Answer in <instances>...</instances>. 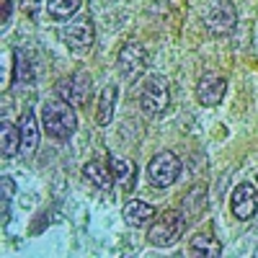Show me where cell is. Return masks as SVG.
Returning <instances> with one entry per match:
<instances>
[{
  "label": "cell",
  "mask_w": 258,
  "mask_h": 258,
  "mask_svg": "<svg viewBox=\"0 0 258 258\" xmlns=\"http://www.w3.org/2000/svg\"><path fill=\"white\" fill-rule=\"evenodd\" d=\"M41 124H44V132L54 140H70L73 132L78 129V116L73 111V106L68 101H49L44 103V111H41Z\"/></svg>",
  "instance_id": "6da1fadb"
},
{
  "label": "cell",
  "mask_w": 258,
  "mask_h": 258,
  "mask_svg": "<svg viewBox=\"0 0 258 258\" xmlns=\"http://www.w3.org/2000/svg\"><path fill=\"white\" fill-rule=\"evenodd\" d=\"M183 227H186V214L181 209H168L155 220V225L147 230V243L155 245V248L173 245L183 235Z\"/></svg>",
  "instance_id": "7a4b0ae2"
},
{
  "label": "cell",
  "mask_w": 258,
  "mask_h": 258,
  "mask_svg": "<svg viewBox=\"0 0 258 258\" xmlns=\"http://www.w3.org/2000/svg\"><path fill=\"white\" fill-rule=\"evenodd\" d=\"M140 106L147 116H163L170 106V85L165 75H150L142 83V93H140Z\"/></svg>",
  "instance_id": "3957f363"
},
{
  "label": "cell",
  "mask_w": 258,
  "mask_h": 258,
  "mask_svg": "<svg viewBox=\"0 0 258 258\" xmlns=\"http://www.w3.org/2000/svg\"><path fill=\"white\" fill-rule=\"evenodd\" d=\"M204 26L212 36H227L238 26V11L232 0H209L204 8Z\"/></svg>",
  "instance_id": "277c9868"
},
{
  "label": "cell",
  "mask_w": 258,
  "mask_h": 258,
  "mask_svg": "<svg viewBox=\"0 0 258 258\" xmlns=\"http://www.w3.org/2000/svg\"><path fill=\"white\" fill-rule=\"evenodd\" d=\"M178 176H181V160L170 153V150L158 153L147 165V178H150V183H153L155 188L173 186L178 181Z\"/></svg>",
  "instance_id": "5b68a950"
},
{
  "label": "cell",
  "mask_w": 258,
  "mask_h": 258,
  "mask_svg": "<svg viewBox=\"0 0 258 258\" xmlns=\"http://www.w3.org/2000/svg\"><path fill=\"white\" fill-rule=\"evenodd\" d=\"M116 68H119L124 80H137L147 70V49L140 44V41H126V44L119 49Z\"/></svg>",
  "instance_id": "8992f818"
},
{
  "label": "cell",
  "mask_w": 258,
  "mask_h": 258,
  "mask_svg": "<svg viewBox=\"0 0 258 258\" xmlns=\"http://www.w3.org/2000/svg\"><path fill=\"white\" fill-rule=\"evenodd\" d=\"M62 41L68 44L73 52H88L96 41V29L91 18H75L70 24H64L59 31Z\"/></svg>",
  "instance_id": "52a82bcc"
},
{
  "label": "cell",
  "mask_w": 258,
  "mask_h": 258,
  "mask_svg": "<svg viewBox=\"0 0 258 258\" xmlns=\"http://www.w3.org/2000/svg\"><path fill=\"white\" fill-rule=\"evenodd\" d=\"M88 88H91L88 75L78 73V75H70V78H62L57 83L54 93H57V98L68 101L70 106H80V103H85V98H88Z\"/></svg>",
  "instance_id": "ba28073f"
},
{
  "label": "cell",
  "mask_w": 258,
  "mask_h": 258,
  "mask_svg": "<svg viewBox=\"0 0 258 258\" xmlns=\"http://www.w3.org/2000/svg\"><path fill=\"white\" fill-rule=\"evenodd\" d=\"M225 91H227V80L225 75L217 73H204L197 83V98L202 106H217L225 98Z\"/></svg>",
  "instance_id": "9c48e42d"
},
{
  "label": "cell",
  "mask_w": 258,
  "mask_h": 258,
  "mask_svg": "<svg viewBox=\"0 0 258 258\" xmlns=\"http://www.w3.org/2000/svg\"><path fill=\"white\" fill-rule=\"evenodd\" d=\"M232 214L238 220H250L255 217V212H258V188L253 183H240L238 188L232 191Z\"/></svg>",
  "instance_id": "30bf717a"
},
{
  "label": "cell",
  "mask_w": 258,
  "mask_h": 258,
  "mask_svg": "<svg viewBox=\"0 0 258 258\" xmlns=\"http://www.w3.org/2000/svg\"><path fill=\"white\" fill-rule=\"evenodd\" d=\"M18 129H21V150H24L26 158H31L36 153V147H39V124H36L34 109H26L24 114H21Z\"/></svg>",
  "instance_id": "8fae6325"
},
{
  "label": "cell",
  "mask_w": 258,
  "mask_h": 258,
  "mask_svg": "<svg viewBox=\"0 0 258 258\" xmlns=\"http://www.w3.org/2000/svg\"><path fill=\"white\" fill-rule=\"evenodd\" d=\"M0 150H3L6 160L16 158L21 150V129L8 116H3V121H0Z\"/></svg>",
  "instance_id": "7c38bea8"
},
{
  "label": "cell",
  "mask_w": 258,
  "mask_h": 258,
  "mask_svg": "<svg viewBox=\"0 0 258 258\" xmlns=\"http://www.w3.org/2000/svg\"><path fill=\"white\" fill-rule=\"evenodd\" d=\"M109 170H111V176H114L116 183H121L124 188H135V183H137V165L135 163L111 155L109 158Z\"/></svg>",
  "instance_id": "4fadbf2b"
},
{
  "label": "cell",
  "mask_w": 258,
  "mask_h": 258,
  "mask_svg": "<svg viewBox=\"0 0 258 258\" xmlns=\"http://www.w3.org/2000/svg\"><path fill=\"white\" fill-rule=\"evenodd\" d=\"M124 222L126 225H132V227H142V225H147L150 220L155 217V209L150 207L147 202H140V199H132V202H126V207H124Z\"/></svg>",
  "instance_id": "5bb4252c"
},
{
  "label": "cell",
  "mask_w": 258,
  "mask_h": 258,
  "mask_svg": "<svg viewBox=\"0 0 258 258\" xmlns=\"http://www.w3.org/2000/svg\"><path fill=\"white\" fill-rule=\"evenodd\" d=\"M116 85H106L98 96V111H96V124L98 126H109V121L114 119V106H116Z\"/></svg>",
  "instance_id": "9a60e30c"
},
{
  "label": "cell",
  "mask_w": 258,
  "mask_h": 258,
  "mask_svg": "<svg viewBox=\"0 0 258 258\" xmlns=\"http://www.w3.org/2000/svg\"><path fill=\"white\" fill-rule=\"evenodd\" d=\"M204 207H207V188H204V186H194L186 197H183V202H181V212L186 214V220L202 217Z\"/></svg>",
  "instance_id": "2e32d148"
},
{
  "label": "cell",
  "mask_w": 258,
  "mask_h": 258,
  "mask_svg": "<svg viewBox=\"0 0 258 258\" xmlns=\"http://www.w3.org/2000/svg\"><path fill=\"white\" fill-rule=\"evenodd\" d=\"M188 248H191V253L204 255V258H214V255H220V253H222L220 240H214L209 232H199V235H194L191 243H188Z\"/></svg>",
  "instance_id": "e0dca14e"
},
{
  "label": "cell",
  "mask_w": 258,
  "mask_h": 258,
  "mask_svg": "<svg viewBox=\"0 0 258 258\" xmlns=\"http://www.w3.org/2000/svg\"><path fill=\"white\" fill-rule=\"evenodd\" d=\"M13 57H16V62H13V80H16V85L34 83V64H31L29 54L24 49H16Z\"/></svg>",
  "instance_id": "ac0fdd59"
},
{
  "label": "cell",
  "mask_w": 258,
  "mask_h": 258,
  "mask_svg": "<svg viewBox=\"0 0 258 258\" xmlns=\"http://www.w3.org/2000/svg\"><path fill=\"white\" fill-rule=\"evenodd\" d=\"M83 176L88 181H93V186H98V188H111V183H114L111 170L106 165H101V163H96V160L83 165Z\"/></svg>",
  "instance_id": "d6986e66"
},
{
  "label": "cell",
  "mask_w": 258,
  "mask_h": 258,
  "mask_svg": "<svg viewBox=\"0 0 258 258\" xmlns=\"http://www.w3.org/2000/svg\"><path fill=\"white\" fill-rule=\"evenodd\" d=\"M80 11V0H47V13L54 21H68Z\"/></svg>",
  "instance_id": "ffe728a7"
},
{
  "label": "cell",
  "mask_w": 258,
  "mask_h": 258,
  "mask_svg": "<svg viewBox=\"0 0 258 258\" xmlns=\"http://www.w3.org/2000/svg\"><path fill=\"white\" fill-rule=\"evenodd\" d=\"M11 197H13V181L6 176L3 178V225H8V217H11Z\"/></svg>",
  "instance_id": "44dd1931"
},
{
  "label": "cell",
  "mask_w": 258,
  "mask_h": 258,
  "mask_svg": "<svg viewBox=\"0 0 258 258\" xmlns=\"http://www.w3.org/2000/svg\"><path fill=\"white\" fill-rule=\"evenodd\" d=\"M11 11H13L11 0H3V18H0V26H3V31L8 29V21H11Z\"/></svg>",
  "instance_id": "7402d4cb"
}]
</instances>
